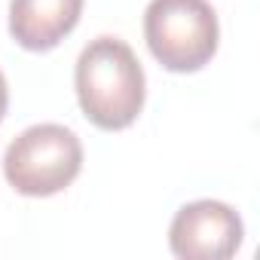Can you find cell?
Instances as JSON below:
<instances>
[{
    "instance_id": "cell-1",
    "label": "cell",
    "mask_w": 260,
    "mask_h": 260,
    "mask_svg": "<svg viewBox=\"0 0 260 260\" xmlns=\"http://www.w3.org/2000/svg\"><path fill=\"white\" fill-rule=\"evenodd\" d=\"M77 101L83 116L104 132L128 128L144 110V68L119 37H95L77 58Z\"/></svg>"
},
{
    "instance_id": "cell-2",
    "label": "cell",
    "mask_w": 260,
    "mask_h": 260,
    "mask_svg": "<svg viewBox=\"0 0 260 260\" xmlns=\"http://www.w3.org/2000/svg\"><path fill=\"white\" fill-rule=\"evenodd\" d=\"M144 40L166 71L196 74L217 52V13L208 0H150L144 10Z\"/></svg>"
},
{
    "instance_id": "cell-3",
    "label": "cell",
    "mask_w": 260,
    "mask_h": 260,
    "mask_svg": "<svg viewBox=\"0 0 260 260\" xmlns=\"http://www.w3.org/2000/svg\"><path fill=\"white\" fill-rule=\"evenodd\" d=\"M83 169V144L68 125L40 122L10 141L4 178L22 196H55L68 190Z\"/></svg>"
},
{
    "instance_id": "cell-4",
    "label": "cell",
    "mask_w": 260,
    "mask_h": 260,
    "mask_svg": "<svg viewBox=\"0 0 260 260\" xmlns=\"http://www.w3.org/2000/svg\"><path fill=\"white\" fill-rule=\"evenodd\" d=\"M245 226L236 208L217 199H196L178 208L169 226V248L184 260H226L242 248Z\"/></svg>"
},
{
    "instance_id": "cell-5",
    "label": "cell",
    "mask_w": 260,
    "mask_h": 260,
    "mask_svg": "<svg viewBox=\"0 0 260 260\" xmlns=\"http://www.w3.org/2000/svg\"><path fill=\"white\" fill-rule=\"evenodd\" d=\"M83 0H10V34L28 52L55 49L80 22Z\"/></svg>"
},
{
    "instance_id": "cell-6",
    "label": "cell",
    "mask_w": 260,
    "mask_h": 260,
    "mask_svg": "<svg viewBox=\"0 0 260 260\" xmlns=\"http://www.w3.org/2000/svg\"><path fill=\"white\" fill-rule=\"evenodd\" d=\"M7 107H10V89H7L4 71H0V122H4V116H7Z\"/></svg>"
}]
</instances>
